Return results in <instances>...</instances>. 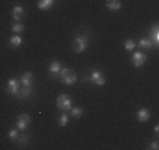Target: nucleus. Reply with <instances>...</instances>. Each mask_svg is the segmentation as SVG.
<instances>
[{"instance_id": "obj_1", "label": "nucleus", "mask_w": 159, "mask_h": 150, "mask_svg": "<svg viewBox=\"0 0 159 150\" xmlns=\"http://www.w3.org/2000/svg\"><path fill=\"white\" fill-rule=\"evenodd\" d=\"M58 77H59V80L62 81L63 84H66V86H73V84L79 80L75 70L69 69V67H62L59 75H58Z\"/></svg>"}, {"instance_id": "obj_2", "label": "nucleus", "mask_w": 159, "mask_h": 150, "mask_svg": "<svg viewBox=\"0 0 159 150\" xmlns=\"http://www.w3.org/2000/svg\"><path fill=\"white\" fill-rule=\"evenodd\" d=\"M87 45H89V39H87L86 35H79L75 38L72 44V49L76 52V54H82L87 49Z\"/></svg>"}, {"instance_id": "obj_3", "label": "nucleus", "mask_w": 159, "mask_h": 150, "mask_svg": "<svg viewBox=\"0 0 159 150\" xmlns=\"http://www.w3.org/2000/svg\"><path fill=\"white\" fill-rule=\"evenodd\" d=\"M72 98H70V96H68V94H61L59 97L57 98V107L61 109V111H65L68 112L70 108H72Z\"/></svg>"}, {"instance_id": "obj_4", "label": "nucleus", "mask_w": 159, "mask_h": 150, "mask_svg": "<svg viewBox=\"0 0 159 150\" xmlns=\"http://www.w3.org/2000/svg\"><path fill=\"white\" fill-rule=\"evenodd\" d=\"M30 123H31L30 115L28 114H21V115H18L17 119H16V128H17L18 131H23V132H24L28 126H30Z\"/></svg>"}, {"instance_id": "obj_5", "label": "nucleus", "mask_w": 159, "mask_h": 150, "mask_svg": "<svg viewBox=\"0 0 159 150\" xmlns=\"http://www.w3.org/2000/svg\"><path fill=\"white\" fill-rule=\"evenodd\" d=\"M89 80L92 81V83H94L96 86H104L106 84V79L100 70H93V72L89 75Z\"/></svg>"}, {"instance_id": "obj_6", "label": "nucleus", "mask_w": 159, "mask_h": 150, "mask_svg": "<svg viewBox=\"0 0 159 150\" xmlns=\"http://www.w3.org/2000/svg\"><path fill=\"white\" fill-rule=\"evenodd\" d=\"M131 62L135 67H141V66H144L145 62H147V56H145V54H142V52H134L131 56Z\"/></svg>"}, {"instance_id": "obj_7", "label": "nucleus", "mask_w": 159, "mask_h": 150, "mask_svg": "<svg viewBox=\"0 0 159 150\" xmlns=\"http://www.w3.org/2000/svg\"><path fill=\"white\" fill-rule=\"evenodd\" d=\"M6 90L7 93L10 94V96H17L18 90H20V81L17 80V79H10L9 81H7V86H6Z\"/></svg>"}, {"instance_id": "obj_8", "label": "nucleus", "mask_w": 159, "mask_h": 150, "mask_svg": "<svg viewBox=\"0 0 159 150\" xmlns=\"http://www.w3.org/2000/svg\"><path fill=\"white\" fill-rule=\"evenodd\" d=\"M21 86H24V87H30L33 88L34 86V75L33 72H24L21 75Z\"/></svg>"}, {"instance_id": "obj_9", "label": "nucleus", "mask_w": 159, "mask_h": 150, "mask_svg": "<svg viewBox=\"0 0 159 150\" xmlns=\"http://www.w3.org/2000/svg\"><path fill=\"white\" fill-rule=\"evenodd\" d=\"M24 7H21V6H14L13 7V21L14 23H20L23 18H24Z\"/></svg>"}, {"instance_id": "obj_10", "label": "nucleus", "mask_w": 159, "mask_h": 150, "mask_svg": "<svg viewBox=\"0 0 159 150\" xmlns=\"http://www.w3.org/2000/svg\"><path fill=\"white\" fill-rule=\"evenodd\" d=\"M149 39L151 42H152V46H158L159 45V27L156 24L152 25V28H151L149 31Z\"/></svg>"}, {"instance_id": "obj_11", "label": "nucleus", "mask_w": 159, "mask_h": 150, "mask_svg": "<svg viewBox=\"0 0 159 150\" xmlns=\"http://www.w3.org/2000/svg\"><path fill=\"white\" fill-rule=\"evenodd\" d=\"M61 69H62V65H61V62H58V60H54V62H51V65H49V67H48L51 77H58Z\"/></svg>"}, {"instance_id": "obj_12", "label": "nucleus", "mask_w": 159, "mask_h": 150, "mask_svg": "<svg viewBox=\"0 0 159 150\" xmlns=\"http://www.w3.org/2000/svg\"><path fill=\"white\" fill-rule=\"evenodd\" d=\"M151 118V112L147 108H141L137 111V121L138 122H148Z\"/></svg>"}, {"instance_id": "obj_13", "label": "nucleus", "mask_w": 159, "mask_h": 150, "mask_svg": "<svg viewBox=\"0 0 159 150\" xmlns=\"http://www.w3.org/2000/svg\"><path fill=\"white\" fill-rule=\"evenodd\" d=\"M31 93H33V88H30V87H20V90H18V93H17V98H20V100H27V98H30V96H31Z\"/></svg>"}, {"instance_id": "obj_14", "label": "nucleus", "mask_w": 159, "mask_h": 150, "mask_svg": "<svg viewBox=\"0 0 159 150\" xmlns=\"http://www.w3.org/2000/svg\"><path fill=\"white\" fill-rule=\"evenodd\" d=\"M55 2H57V0H38L37 7H38L39 10H44V11H47V10H49L52 6H54Z\"/></svg>"}, {"instance_id": "obj_15", "label": "nucleus", "mask_w": 159, "mask_h": 150, "mask_svg": "<svg viewBox=\"0 0 159 150\" xmlns=\"http://www.w3.org/2000/svg\"><path fill=\"white\" fill-rule=\"evenodd\" d=\"M106 7L110 11H118L121 9V2L120 0H107L106 2Z\"/></svg>"}, {"instance_id": "obj_16", "label": "nucleus", "mask_w": 159, "mask_h": 150, "mask_svg": "<svg viewBox=\"0 0 159 150\" xmlns=\"http://www.w3.org/2000/svg\"><path fill=\"white\" fill-rule=\"evenodd\" d=\"M28 142H30V135L28 133H23V135H20L17 138L16 144H17V147H25L28 144Z\"/></svg>"}, {"instance_id": "obj_17", "label": "nucleus", "mask_w": 159, "mask_h": 150, "mask_svg": "<svg viewBox=\"0 0 159 150\" xmlns=\"http://www.w3.org/2000/svg\"><path fill=\"white\" fill-rule=\"evenodd\" d=\"M23 44V38H21L18 34H16V35H13L11 38L9 39V45L11 46V48H18V46Z\"/></svg>"}, {"instance_id": "obj_18", "label": "nucleus", "mask_w": 159, "mask_h": 150, "mask_svg": "<svg viewBox=\"0 0 159 150\" xmlns=\"http://www.w3.org/2000/svg\"><path fill=\"white\" fill-rule=\"evenodd\" d=\"M57 122H58V125L61 126V128H63V126H66L68 123H69V115L66 114L65 111H62V114L58 117V119H57Z\"/></svg>"}, {"instance_id": "obj_19", "label": "nucleus", "mask_w": 159, "mask_h": 150, "mask_svg": "<svg viewBox=\"0 0 159 150\" xmlns=\"http://www.w3.org/2000/svg\"><path fill=\"white\" fill-rule=\"evenodd\" d=\"M83 108H80V107H72V108L69 109V115L72 118H76V119H78V118H80L82 115H83Z\"/></svg>"}, {"instance_id": "obj_20", "label": "nucleus", "mask_w": 159, "mask_h": 150, "mask_svg": "<svg viewBox=\"0 0 159 150\" xmlns=\"http://www.w3.org/2000/svg\"><path fill=\"white\" fill-rule=\"evenodd\" d=\"M138 46L142 49H151L152 48V42H151L149 38H142V39H139Z\"/></svg>"}, {"instance_id": "obj_21", "label": "nucleus", "mask_w": 159, "mask_h": 150, "mask_svg": "<svg viewBox=\"0 0 159 150\" xmlns=\"http://www.w3.org/2000/svg\"><path fill=\"white\" fill-rule=\"evenodd\" d=\"M124 48H125V51H134V49L137 48V42L131 38L125 39V42H124Z\"/></svg>"}, {"instance_id": "obj_22", "label": "nucleus", "mask_w": 159, "mask_h": 150, "mask_svg": "<svg viewBox=\"0 0 159 150\" xmlns=\"http://www.w3.org/2000/svg\"><path fill=\"white\" fill-rule=\"evenodd\" d=\"M11 31L14 34H21L23 32V31H24V24H23V23H14V24L11 25Z\"/></svg>"}, {"instance_id": "obj_23", "label": "nucleus", "mask_w": 159, "mask_h": 150, "mask_svg": "<svg viewBox=\"0 0 159 150\" xmlns=\"http://www.w3.org/2000/svg\"><path fill=\"white\" fill-rule=\"evenodd\" d=\"M18 136H20V132H18L17 128H14V129H10V131H9V139H10L11 142H16V140H17Z\"/></svg>"}, {"instance_id": "obj_24", "label": "nucleus", "mask_w": 159, "mask_h": 150, "mask_svg": "<svg viewBox=\"0 0 159 150\" xmlns=\"http://www.w3.org/2000/svg\"><path fill=\"white\" fill-rule=\"evenodd\" d=\"M148 149L149 150H158L159 149V142L158 140H152L149 144H148Z\"/></svg>"}, {"instance_id": "obj_25", "label": "nucleus", "mask_w": 159, "mask_h": 150, "mask_svg": "<svg viewBox=\"0 0 159 150\" xmlns=\"http://www.w3.org/2000/svg\"><path fill=\"white\" fill-rule=\"evenodd\" d=\"M158 133H159V125H155V135L158 136Z\"/></svg>"}, {"instance_id": "obj_26", "label": "nucleus", "mask_w": 159, "mask_h": 150, "mask_svg": "<svg viewBox=\"0 0 159 150\" xmlns=\"http://www.w3.org/2000/svg\"><path fill=\"white\" fill-rule=\"evenodd\" d=\"M89 80V76H83V77H82V81H87Z\"/></svg>"}]
</instances>
